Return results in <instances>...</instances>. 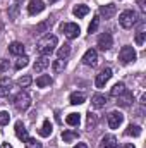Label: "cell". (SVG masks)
Masks as SVG:
<instances>
[{
	"label": "cell",
	"instance_id": "3957f363",
	"mask_svg": "<svg viewBox=\"0 0 146 148\" xmlns=\"http://www.w3.org/2000/svg\"><path fill=\"white\" fill-rule=\"evenodd\" d=\"M136 19H138V16H136L134 10H124V12L119 16V23H120V26L126 28V29L132 28V26L136 24Z\"/></svg>",
	"mask_w": 146,
	"mask_h": 148
},
{
	"label": "cell",
	"instance_id": "d6986e66",
	"mask_svg": "<svg viewBox=\"0 0 146 148\" xmlns=\"http://www.w3.org/2000/svg\"><path fill=\"white\" fill-rule=\"evenodd\" d=\"M40 136H43V138H48L50 134H52V122H50V119H45L43 121V126L40 127Z\"/></svg>",
	"mask_w": 146,
	"mask_h": 148
},
{
	"label": "cell",
	"instance_id": "ba28073f",
	"mask_svg": "<svg viewBox=\"0 0 146 148\" xmlns=\"http://www.w3.org/2000/svg\"><path fill=\"white\" fill-rule=\"evenodd\" d=\"M83 64L95 67V66L98 64V53H96V50H93V48L86 50V53L83 55Z\"/></svg>",
	"mask_w": 146,
	"mask_h": 148
},
{
	"label": "cell",
	"instance_id": "52a82bcc",
	"mask_svg": "<svg viewBox=\"0 0 146 148\" xmlns=\"http://www.w3.org/2000/svg\"><path fill=\"white\" fill-rule=\"evenodd\" d=\"M112 45H113V40H112V35L110 33H102L100 36H98V48L100 50H110L112 48Z\"/></svg>",
	"mask_w": 146,
	"mask_h": 148
},
{
	"label": "cell",
	"instance_id": "603a6c76",
	"mask_svg": "<svg viewBox=\"0 0 146 148\" xmlns=\"http://www.w3.org/2000/svg\"><path fill=\"white\" fill-rule=\"evenodd\" d=\"M124 91H126V84H124V83H117V84L110 90V95H112L113 98H117V97H120Z\"/></svg>",
	"mask_w": 146,
	"mask_h": 148
},
{
	"label": "cell",
	"instance_id": "5bb4252c",
	"mask_svg": "<svg viewBox=\"0 0 146 148\" xmlns=\"http://www.w3.org/2000/svg\"><path fill=\"white\" fill-rule=\"evenodd\" d=\"M10 86H12V81L9 77L0 79V98H3V97H7L10 93Z\"/></svg>",
	"mask_w": 146,
	"mask_h": 148
},
{
	"label": "cell",
	"instance_id": "4316f807",
	"mask_svg": "<svg viewBox=\"0 0 146 148\" xmlns=\"http://www.w3.org/2000/svg\"><path fill=\"white\" fill-rule=\"evenodd\" d=\"M28 64H29V57H28V55H19V59H17V62H16V66H14V67L19 71V69L26 67Z\"/></svg>",
	"mask_w": 146,
	"mask_h": 148
},
{
	"label": "cell",
	"instance_id": "d4e9b609",
	"mask_svg": "<svg viewBox=\"0 0 146 148\" xmlns=\"http://www.w3.org/2000/svg\"><path fill=\"white\" fill-rule=\"evenodd\" d=\"M126 134H127V136H134V138H138V136L141 134V127L136 126V124H129L127 129H126Z\"/></svg>",
	"mask_w": 146,
	"mask_h": 148
},
{
	"label": "cell",
	"instance_id": "44dd1931",
	"mask_svg": "<svg viewBox=\"0 0 146 148\" xmlns=\"http://www.w3.org/2000/svg\"><path fill=\"white\" fill-rule=\"evenodd\" d=\"M77 131H74V129H67V131H64L62 133V140L65 141V143H72L74 140H77Z\"/></svg>",
	"mask_w": 146,
	"mask_h": 148
},
{
	"label": "cell",
	"instance_id": "ac0fdd59",
	"mask_svg": "<svg viewBox=\"0 0 146 148\" xmlns=\"http://www.w3.org/2000/svg\"><path fill=\"white\" fill-rule=\"evenodd\" d=\"M9 52L12 55H24V45L19 43V41H12L9 45Z\"/></svg>",
	"mask_w": 146,
	"mask_h": 148
},
{
	"label": "cell",
	"instance_id": "83f0119b",
	"mask_svg": "<svg viewBox=\"0 0 146 148\" xmlns=\"http://www.w3.org/2000/svg\"><path fill=\"white\" fill-rule=\"evenodd\" d=\"M52 67H53V73H62V71L65 69V62H64L62 59H57V60H53Z\"/></svg>",
	"mask_w": 146,
	"mask_h": 148
},
{
	"label": "cell",
	"instance_id": "d590c367",
	"mask_svg": "<svg viewBox=\"0 0 146 148\" xmlns=\"http://www.w3.org/2000/svg\"><path fill=\"white\" fill-rule=\"evenodd\" d=\"M145 38H146V33H145V31H139V33L136 35V43L141 47V45L145 43Z\"/></svg>",
	"mask_w": 146,
	"mask_h": 148
},
{
	"label": "cell",
	"instance_id": "7c38bea8",
	"mask_svg": "<svg viewBox=\"0 0 146 148\" xmlns=\"http://www.w3.org/2000/svg\"><path fill=\"white\" fill-rule=\"evenodd\" d=\"M115 12H117V7H115L113 3H107V5H102V7H100V16H103L105 19L113 17Z\"/></svg>",
	"mask_w": 146,
	"mask_h": 148
},
{
	"label": "cell",
	"instance_id": "6da1fadb",
	"mask_svg": "<svg viewBox=\"0 0 146 148\" xmlns=\"http://www.w3.org/2000/svg\"><path fill=\"white\" fill-rule=\"evenodd\" d=\"M55 47H57V36H53V35H45V36L38 41L36 50H38V53H41V55L46 57V55H50V53L55 50Z\"/></svg>",
	"mask_w": 146,
	"mask_h": 148
},
{
	"label": "cell",
	"instance_id": "8fae6325",
	"mask_svg": "<svg viewBox=\"0 0 146 148\" xmlns=\"http://www.w3.org/2000/svg\"><path fill=\"white\" fill-rule=\"evenodd\" d=\"M43 9H45V2H41V0H29V3H28V12L31 16L43 12Z\"/></svg>",
	"mask_w": 146,
	"mask_h": 148
},
{
	"label": "cell",
	"instance_id": "5b68a950",
	"mask_svg": "<svg viewBox=\"0 0 146 148\" xmlns=\"http://www.w3.org/2000/svg\"><path fill=\"white\" fill-rule=\"evenodd\" d=\"M62 31H64V35L69 38V40L77 38L79 33H81V29H79V26L76 23H65V24H62Z\"/></svg>",
	"mask_w": 146,
	"mask_h": 148
},
{
	"label": "cell",
	"instance_id": "8992f818",
	"mask_svg": "<svg viewBox=\"0 0 146 148\" xmlns=\"http://www.w3.org/2000/svg\"><path fill=\"white\" fill-rule=\"evenodd\" d=\"M110 77H112V69H110V67L103 69L100 74H96V79H95V84H96V88H103V86L108 83Z\"/></svg>",
	"mask_w": 146,
	"mask_h": 148
},
{
	"label": "cell",
	"instance_id": "8d00e7d4",
	"mask_svg": "<svg viewBox=\"0 0 146 148\" xmlns=\"http://www.w3.org/2000/svg\"><path fill=\"white\" fill-rule=\"evenodd\" d=\"M9 69V60H2L0 62V73H3V71H7Z\"/></svg>",
	"mask_w": 146,
	"mask_h": 148
},
{
	"label": "cell",
	"instance_id": "30bf717a",
	"mask_svg": "<svg viewBox=\"0 0 146 148\" xmlns=\"http://www.w3.org/2000/svg\"><path fill=\"white\" fill-rule=\"evenodd\" d=\"M132 102H134V95H132L131 91H127V90H126L120 97H117V103H119L120 107H131Z\"/></svg>",
	"mask_w": 146,
	"mask_h": 148
},
{
	"label": "cell",
	"instance_id": "277c9868",
	"mask_svg": "<svg viewBox=\"0 0 146 148\" xmlns=\"http://www.w3.org/2000/svg\"><path fill=\"white\" fill-rule=\"evenodd\" d=\"M119 59H120L122 64L134 62V60H136V50H134L131 45H126V47L120 48V52H119Z\"/></svg>",
	"mask_w": 146,
	"mask_h": 148
},
{
	"label": "cell",
	"instance_id": "4dcf8cb0",
	"mask_svg": "<svg viewBox=\"0 0 146 148\" xmlns=\"http://www.w3.org/2000/svg\"><path fill=\"white\" fill-rule=\"evenodd\" d=\"M31 81H33V79H31V76H23V77H19V79H17V84H19L21 88H28V86L31 84Z\"/></svg>",
	"mask_w": 146,
	"mask_h": 148
},
{
	"label": "cell",
	"instance_id": "9a60e30c",
	"mask_svg": "<svg viewBox=\"0 0 146 148\" xmlns=\"http://www.w3.org/2000/svg\"><path fill=\"white\" fill-rule=\"evenodd\" d=\"M50 66V59L48 57H40L36 59V62H35V66H33V69H35V73H41V71H45L46 67Z\"/></svg>",
	"mask_w": 146,
	"mask_h": 148
},
{
	"label": "cell",
	"instance_id": "9c48e42d",
	"mask_svg": "<svg viewBox=\"0 0 146 148\" xmlns=\"http://www.w3.org/2000/svg\"><path fill=\"white\" fill-rule=\"evenodd\" d=\"M122 122H124V115H122L120 112L113 110V112L108 114V126L112 127V129H117Z\"/></svg>",
	"mask_w": 146,
	"mask_h": 148
},
{
	"label": "cell",
	"instance_id": "f546056e",
	"mask_svg": "<svg viewBox=\"0 0 146 148\" xmlns=\"http://www.w3.org/2000/svg\"><path fill=\"white\" fill-rule=\"evenodd\" d=\"M57 53H59V59H65V57H69V53H71V45H67V43H65L64 47H60V48H59V52H57Z\"/></svg>",
	"mask_w": 146,
	"mask_h": 148
},
{
	"label": "cell",
	"instance_id": "ab89813d",
	"mask_svg": "<svg viewBox=\"0 0 146 148\" xmlns=\"http://www.w3.org/2000/svg\"><path fill=\"white\" fill-rule=\"evenodd\" d=\"M122 148H134V145H132V143H126Z\"/></svg>",
	"mask_w": 146,
	"mask_h": 148
},
{
	"label": "cell",
	"instance_id": "e575fe53",
	"mask_svg": "<svg viewBox=\"0 0 146 148\" xmlns=\"http://www.w3.org/2000/svg\"><path fill=\"white\" fill-rule=\"evenodd\" d=\"M9 121H10V115H9V112H0V126H5V124H9Z\"/></svg>",
	"mask_w": 146,
	"mask_h": 148
},
{
	"label": "cell",
	"instance_id": "e0dca14e",
	"mask_svg": "<svg viewBox=\"0 0 146 148\" xmlns=\"http://www.w3.org/2000/svg\"><path fill=\"white\" fill-rule=\"evenodd\" d=\"M105 103H107V97H105V95H102V93L93 95V98H91V105H93L95 109H102V107H105Z\"/></svg>",
	"mask_w": 146,
	"mask_h": 148
},
{
	"label": "cell",
	"instance_id": "484cf974",
	"mask_svg": "<svg viewBox=\"0 0 146 148\" xmlns=\"http://www.w3.org/2000/svg\"><path fill=\"white\" fill-rule=\"evenodd\" d=\"M65 121H67L69 126H79V122H81V115L76 114V112H72V114H69V115L65 117Z\"/></svg>",
	"mask_w": 146,
	"mask_h": 148
},
{
	"label": "cell",
	"instance_id": "f1b7e54d",
	"mask_svg": "<svg viewBox=\"0 0 146 148\" xmlns=\"http://www.w3.org/2000/svg\"><path fill=\"white\" fill-rule=\"evenodd\" d=\"M50 26H52V19L48 17V19H45L43 23H40V24H38V26H36V31H38V33H45Z\"/></svg>",
	"mask_w": 146,
	"mask_h": 148
},
{
	"label": "cell",
	"instance_id": "4fadbf2b",
	"mask_svg": "<svg viewBox=\"0 0 146 148\" xmlns=\"http://www.w3.org/2000/svg\"><path fill=\"white\" fill-rule=\"evenodd\" d=\"M100 148H117V138L113 134L103 136L102 141H100Z\"/></svg>",
	"mask_w": 146,
	"mask_h": 148
},
{
	"label": "cell",
	"instance_id": "60d3db41",
	"mask_svg": "<svg viewBox=\"0 0 146 148\" xmlns=\"http://www.w3.org/2000/svg\"><path fill=\"white\" fill-rule=\"evenodd\" d=\"M0 148H12V147H10L9 143H3V145H2V147H0Z\"/></svg>",
	"mask_w": 146,
	"mask_h": 148
},
{
	"label": "cell",
	"instance_id": "ffe728a7",
	"mask_svg": "<svg viewBox=\"0 0 146 148\" xmlns=\"http://www.w3.org/2000/svg\"><path fill=\"white\" fill-rule=\"evenodd\" d=\"M69 100H71L72 105H81V103H84L86 97H84V93H77V91H74V93H71Z\"/></svg>",
	"mask_w": 146,
	"mask_h": 148
},
{
	"label": "cell",
	"instance_id": "d6a6232c",
	"mask_svg": "<svg viewBox=\"0 0 146 148\" xmlns=\"http://www.w3.org/2000/svg\"><path fill=\"white\" fill-rule=\"evenodd\" d=\"M98 26H100V17H93V21H91L88 31H89V33H95V31L98 29Z\"/></svg>",
	"mask_w": 146,
	"mask_h": 148
},
{
	"label": "cell",
	"instance_id": "2e32d148",
	"mask_svg": "<svg viewBox=\"0 0 146 148\" xmlns=\"http://www.w3.org/2000/svg\"><path fill=\"white\" fill-rule=\"evenodd\" d=\"M16 136L21 140V141H26L29 136H28V129L24 127V124L21 122V121H17L16 122Z\"/></svg>",
	"mask_w": 146,
	"mask_h": 148
},
{
	"label": "cell",
	"instance_id": "7402d4cb",
	"mask_svg": "<svg viewBox=\"0 0 146 148\" xmlns=\"http://www.w3.org/2000/svg\"><path fill=\"white\" fill-rule=\"evenodd\" d=\"M88 12H89V7H88V5H84V3L76 5V7H74V10H72V14L76 16V17H84Z\"/></svg>",
	"mask_w": 146,
	"mask_h": 148
},
{
	"label": "cell",
	"instance_id": "74e56055",
	"mask_svg": "<svg viewBox=\"0 0 146 148\" xmlns=\"http://www.w3.org/2000/svg\"><path fill=\"white\" fill-rule=\"evenodd\" d=\"M138 5H139V9H141V10H145V9H146L145 0H138Z\"/></svg>",
	"mask_w": 146,
	"mask_h": 148
},
{
	"label": "cell",
	"instance_id": "f35d334b",
	"mask_svg": "<svg viewBox=\"0 0 146 148\" xmlns=\"http://www.w3.org/2000/svg\"><path fill=\"white\" fill-rule=\"evenodd\" d=\"M74 148H88V145H86V143H77Z\"/></svg>",
	"mask_w": 146,
	"mask_h": 148
},
{
	"label": "cell",
	"instance_id": "1f68e13d",
	"mask_svg": "<svg viewBox=\"0 0 146 148\" xmlns=\"http://www.w3.org/2000/svg\"><path fill=\"white\" fill-rule=\"evenodd\" d=\"M96 122H98V117H96V114L89 112V114H88V127H89V129H91V127H95V126H96Z\"/></svg>",
	"mask_w": 146,
	"mask_h": 148
},
{
	"label": "cell",
	"instance_id": "7a4b0ae2",
	"mask_svg": "<svg viewBox=\"0 0 146 148\" xmlns=\"http://www.w3.org/2000/svg\"><path fill=\"white\" fill-rule=\"evenodd\" d=\"M29 105H31V97H29L26 91H19V93L14 97V107H16L17 110H21V112L28 110Z\"/></svg>",
	"mask_w": 146,
	"mask_h": 148
},
{
	"label": "cell",
	"instance_id": "836d02e7",
	"mask_svg": "<svg viewBox=\"0 0 146 148\" xmlns=\"http://www.w3.org/2000/svg\"><path fill=\"white\" fill-rule=\"evenodd\" d=\"M26 148H41V143L36 141L35 138H28L26 140Z\"/></svg>",
	"mask_w": 146,
	"mask_h": 148
},
{
	"label": "cell",
	"instance_id": "cb8c5ba5",
	"mask_svg": "<svg viewBox=\"0 0 146 148\" xmlns=\"http://www.w3.org/2000/svg\"><path fill=\"white\" fill-rule=\"evenodd\" d=\"M50 84H52V77L46 76V74L40 76V77L36 79V86L38 88H46V86H50Z\"/></svg>",
	"mask_w": 146,
	"mask_h": 148
},
{
	"label": "cell",
	"instance_id": "b9f144b4",
	"mask_svg": "<svg viewBox=\"0 0 146 148\" xmlns=\"http://www.w3.org/2000/svg\"><path fill=\"white\" fill-rule=\"evenodd\" d=\"M50 2H57V0H50Z\"/></svg>",
	"mask_w": 146,
	"mask_h": 148
}]
</instances>
